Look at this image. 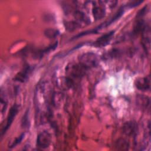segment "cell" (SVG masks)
Here are the masks:
<instances>
[{"label": "cell", "mask_w": 151, "mask_h": 151, "mask_svg": "<svg viewBox=\"0 0 151 151\" xmlns=\"http://www.w3.org/2000/svg\"><path fill=\"white\" fill-rule=\"evenodd\" d=\"M80 63L86 69L94 67L99 63L97 55L93 52H86L79 57Z\"/></svg>", "instance_id": "6da1fadb"}, {"label": "cell", "mask_w": 151, "mask_h": 151, "mask_svg": "<svg viewBox=\"0 0 151 151\" xmlns=\"http://www.w3.org/2000/svg\"><path fill=\"white\" fill-rule=\"evenodd\" d=\"M67 74L72 78H80L85 74L86 68L80 63H70L66 68Z\"/></svg>", "instance_id": "7a4b0ae2"}, {"label": "cell", "mask_w": 151, "mask_h": 151, "mask_svg": "<svg viewBox=\"0 0 151 151\" xmlns=\"http://www.w3.org/2000/svg\"><path fill=\"white\" fill-rule=\"evenodd\" d=\"M51 142V134L47 131L40 132L37 138V145L41 149H45L48 147Z\"/></svg>", "instance_id": "3957f363"}, {"label": "cell", "mask_w": 151, "mask_h": 151, "mask_svg": "<svg viewBox=\"0 0 151 151\" xmlns=\"http://www.w3.org/2000/svg\"><path fill=\"white\" fill-rule=\"evenodd\" d=\"M18 109H19V106L17 104H14L10 109V110L9 111V114H8V117H7L6 124L4 126V127L2 129V130L1 131V137L4 135V133H5V132L7 131V130L11 126V124L12 123V122L14 121V119H15L16 115L17 114V113L18 111Z\"/></svg>", "instance_id": "277c9868"}, {"label": "cell", "mask_w": 151, "mask_h": 151, "mask_svg": "<svg viewBox=\"0 0 151 151\" xmlns=\"http://www.w3.org/2000/svg\"><path fill=\"white\" fill-rule=\"evenodd\" d=\"M134 86L136 88L139 90L146 91L150 89V82L148 77H142L136 79L134 81Z\"/></svg>", "instance_id": "5b68a950"}, {"label": "cell", "mask_w": 151, "mask_h": 151, "mask_svg": "<svg viewBox=\"0 0 151 151\" xmlns=\"http://www.w3.org/2000/svg\"><path fill=\"white\" fill-rule=\"evenodd\" d=\"M114 31H111L103 34L96 40V41L93 44L94 45L97 47H101L106 45L109 43V42L111 40L114 35Z\"/></svg>", "instance_id": "8992f818"}, {"label": "cell", "mask_w": 151, "mask_h": 151, "mask_svg": "<svg viewBox=\"0 0 151 151\" xmlns=\"http://www.w3.org/2000/svg\"><path fill=\"white\" fill-rule=\"evenodd\" d=\"M136 124L133 121H128L127 122H125L122 126L123 133L128 136L134 135L136 132Z\"/></svg>", "instance_id": "52a82bcc"}, {"label": "cell", "mask_w": 151, "mask_h": 151, "mask_svg": "<svg viewBox=\"0 0 151 151\" xmlns=\"http://www.w3.org/2000/svg\"><path fill=\"white\" fill-rule=\"evenodd\" d=\"M92 13L95 20H100L103 18L106 15V9L104 5H94L92 9Z\"/></svg>", "instance_id": "ba28073f"}, {"label": "cell", "mask_w": 151, "mask_h": 151, "mask_svg": "<svg viewBox=\"0 0 151 151\" xmlns=\"http://www.w3.org/2000/svg\"><path fill=\"white\" fill-rule=\"evenodd\" d=\"M136 103L140 108L147 109L150 105V98L147 96L139 94L136 97Z\"/></svg>", "instance_id": "9c48e42d"}, {"label": "cell", "mask_w": 151, "mask_h": 151, "mask_svg": "<svg viewBox=\"0 0 151 151\" xmlns=\"http://www.w3.org/2000/svg\"><path fill=\"white\" fill-rule=\"evenodd\" d=\"M31 72V68L29 66H26L22 71L18 73V74L14 78L15 80L20 81V82H24L28 78V76Z\"/></svg>", "instance_id": "30bf717a"}, {"label": "cell", "mask_w": 151, "mask_h": 151, "mask_svg": "<svg viewBox=\"0 0 151 151\" xmlns=\"http://www.w3.org/2000/svg\"><path fill=\"white\" fill-rule=\"evenodd\" d=\"M74 17L77 19V22L80 24V22H83L84 24H88L90 21L88 17L83 12L80 11H76L74 12Z\"/></svg>", "instance_id": "8fae6325"}, {"label": "cell", "mask_w": 151, "mask_h": 151, "mask_svg": "<svg viewBox=\"0 0 151 151\" xmlns=\"http://www.w3.org/2000/svg\"><path fill=\"white\" fill-rule=\"evenodd\" d=\"M129 143L124 139H119L115 142V147L117 150H126L129 149Z\"/></svg>", "instance_id": "7c38bea8"}, {"label": "cell", "mask_w": 151, "mask_h": 151, "mask_svg": "<svg viewBox=\"0 0 151 151\" xmlns=\"http://www.w3.org/2000/svg\"><path fill=\"white\" fill-rule=\"evenodd\" d=\"M64 26L65 29L69 31H74L81 27V25L77 21H66L64 23Z\"/></svg>", "instance_id": "4fadbf2b"}, {"label": "cell", "mask_w": 151, "mask_h": 151, "mask_svg": "<svg viewBox=\"0 0 151 151\" xmlns=\"http://www.w3.org/2000/svg\"><path fill=\"white\" fill-rule=\"evenodd\" d=\"M44 35L48 38H54L59 35L60 32L57 29L50 28H47L44 31Z\"/></svg>", "instance_id": "5bb4252c"}, {"label": "cell", "mask_w": 151, "mask_h": 151, "mask_svg": "<svg viewBox=\"0 0 151 151\" xmlns=\"http://www.w3.org/2000/svg\"><path fill=\"white\" fill-rule=\"evenodd\" d=\"M24 137V134L22 133L19 136H18L17 138L15 139V140L12 142V143L11 145V146H9L10 148H13L14 147H15L17 145H18L19 143H21V142L23 138Z\"/></svg>", "instance_id": "9a60e30c"}, {"label": "cell", "mask_w": 151, "mask_h": 151, "mask_svg": "<svg viewBox=\"0 0 151 151\" xmlns=\"http://www.w3.org/2000/svg\"><path fill=\"white\" fill-rule=\"evenodd\" d=\"M1 112L3 113L4 110H5L6 106H7V101L5 98V96L3 97L2 94L1 93Z\"/></svg>", "instance_id": "2e32d148"}, {"label": "cell", "mask_w": 151, "mask_h": 151, "mask_svg": "<svg viewBox=\"0 0 151 151\" xmlns=\"http://www.w3.org/2000/svg\"><path fill=\"white\" fill-rule=\"evenodd\" d=\"M142 2H143V1H141V0H134V1H130L127 4V6H129L130 8H133V7H135V6H138L139 5L142 4Z\"/></svg>", "instance_id": "e0dca14e"}, {"label": "cell", "mask_w": 151, "mask_h": 151, "mask_svg": "<svg viewBox=\"0 0 151 151\" xmlns=\"http://www.w3.org/2000/svg\"><path fill=\"white\" fill-rule=\"evenodd\" d=\"M22 124L23 126H26L28 124V115H27V113H26V114L23 117V119H22Z\"/></svg>", "instance_id": "ac0fdd59"}]
</instances>
